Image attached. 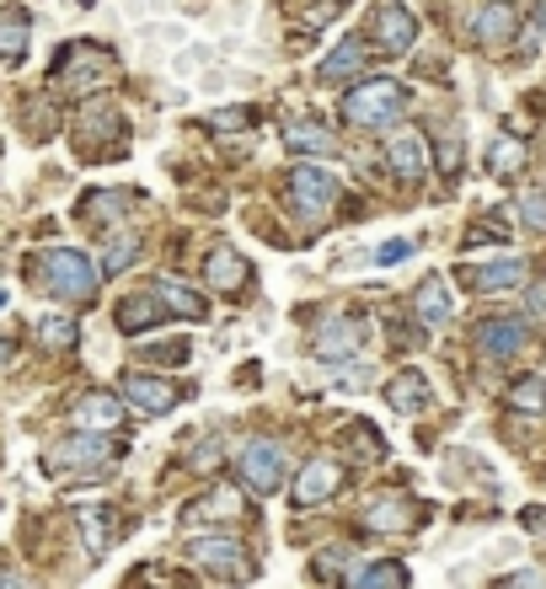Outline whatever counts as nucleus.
<instances>
[{
  "label": "nucleus",
  "mask_w": 546,
  "mask_h": 589,
  "mask_svg": "<svg viewBox=\"0 0 546 589\" xmlns=\"http://www.w3.org/2000/svg\"><path fill=\"white\" fill-rule=\"evenodd\" d=\"M386 155H392L396 177H424V172H428V151H424V140H418V134H396Z\"/></svg>",
  "instance_id": "21"
},
{
  "label": "nucleus",
  "mask_w": 546,
  "mask_h": 589,
  "mask_svg": "<svg viewBox=\"0 0 546 589\" xmlns=\"http://www.w3.org/2000/svg\"><path fill=\"white\" fill-rule=\"evenodd\" d=\"M360 64H364V43H360V38H343V43H337V54H327L316 75H322V81H348Z\"/></svg>",
  "instance_id": "24"
},
{
  "label": "nucleus",
  "mask_w": 546,
  "mask_h": 589,
  "mask_svg": "<svg viewBox=\"0 0 546 589\" xmlns=\"http://www.w3.org/2000/svg\"><path fill=\"white\" fill-rule=\"evenodd\" d=\"M413 520H418L413 498H375V504H370V526L375 530H407Z\"/></svg>",
  "instance_id": "23"
},
{
  "label": "nucleus",
  "mask_w": 546,
  "mask_h": 589,
  "mask_svg": "<svg viewBox=\"0 0 546 589\" xmlns=\"http://www.w3.org/2000/svg\"><path fill=\"white\" fill-rule=\"evenodd\" d=\"M451 290H445V280H424L418 284V295H413V316H424L428 327H445L451 322Z\"/></svg>",
  "instance_id": "18"
},
{
  "label": "nucleus",
  "mask_w": 546,
  "mask_h": 589,
  "mask_svg": "<svg viewBox=\"0 0 546 589\" xmlns=\"http://www.w3.org/2000/svg\"><path fill=\"white\" fill-rule=\"evenodd\" d=\"M6 359H11V343L0 338V365H6Z\"/></svg>",
  "instance_id": "37"
},
{
  "label": "nucleus",
  "mask_w": 546,
  "mask_h": 589,
  "mask_svg": "<svg viewBox=\"0 0 546 589\" xmlns=\"http://www.w3.org/2000/svg\"><path fill=\"white\" fill-rule=\"evenodd\" d=\"M28 32H32V22L22 6L0 11V60H11V64L22 60V54H28Z\"/></svg>",
  "instance_id": "20"
},
{
  "label": "nucleus",
  "mask_w": 546,
  "mask_h": 589,
  "mask_svg": "<svg viewBox=\"0 0 546 589\" xmlns=\"http://www.w3.org/2000/svg\"><path fill=\"white\" fill-rule=\"evenodd\" d=\"M360 343H364V322H354V316H327L316 327V354L322 359H354Z\"/></svg>",
  "instance_id": "10"
},
{
  "label": "nucleus",
  "mask_w": 546,
  "mask_h": 589,
  "mask_svg": "<svg viewBox=\"0 0 546 589\" xmlns=\"http://www.w3.org/2000/svg\"><path fill=\"white\" fill-rule=\"evenodd\" d=\"M161 322V306H151V295H129L119 306V333H145Z\"/></svg>",
  "instance_id": "25"
},
{
  "label": "nucleus",
  "mask_w": 546,
  "mask_h": 589,
  "mask_svg": "<svg viewBox=\"0 0 546 589\" xmlns=\"http://www.w3.org/2000/svg\"><path fill=\"white\" fill-rule=\"evenodd\" d=\"M134 252H140V236H134V231H129V236H113V242H108V257H102V268L119 274V268L134 263Z\"/></svg>",
  "instance_id": "31"
},
{
  "label": "nucleus",
  "mask_w": 546,
  "mask_h": 589,
  "mask_svg": "<svg viewBox=\"0 0 546 589\" xmlns=\"http://www.w3.org/2000/svg\"><path fill=\"white\" fill-rule=\"evenodd\" d=\"M108 509H81V530H87V552L91 558H102L108 552Z\"/></svg>",
  "instance_id": "28"
},
{
  "label": "nucleus",
  "mask_w": 546,
  "mask_h": 589,
  "mask_svg": "<svg viewBox=\"0 0 546 589\" xmlns=\"http://www.w3.org/2000/svg\"><path fill=\"white\" fill-rule=\"evenodd\" d=\"M477 348H483V359H515L519 348H525V322L519 316H493L477 327Z\"/></svg>",
  "instance_id": "11"
},
{
  "label": "nucleus",
  "mask_w": 546,
  "mask_h": 589,
  "mask_svg": "<svg viewBox=\"0 0 546 589\" xmlns=\"http://www.w3.org/2000/svg\"><path fill=\"white\" fill-rule=\"evenodd\" d=\"M0 589H22V579H11V573H0Z\"/></svg>",
  "instance_id": "36"
},
{
  "label": "nucleus",
  "mask_w": 546,
  "mask_h": 589,
  "mask_svg": "<svg viewBox=\"0 0 546 589\" xmlns=\"http://www.w3.org/2000/svg\"><path fill=\"white\" fill-rule=\"evenodd\" d=\"M290 199H295V210H305V215H322L337 199V177L327 166H290Z\"/></svg>",
  "instance_id": "8"
},
{
  "label": "nucleus",
  "mask_w": 546,
  "mask_h": 589,
  "mask_svg": "<svg viewBox=\"0 0 546 589\" xmlns=\"http://www.w3.org/2000/svg\"><path fill=\"white\" fill-rule=\"evenodd\" d=\"M519 220L536 225V231H546V193L542 187H525V193H519Z\"/></svg>",
  "instance_id": "32"
},
{
  "label": "nucleus",
  "mask_w": 546,
  "mask_h": 589,
  "mask_svg": "<svg viewBox=\"0 0 546 589\" xmlns=\"http://www.w3.org/2000/svg\"><path fill=\"white\" fill-rule=\"evenodd\" d=\"M119 392H123V403L134 407V413H172V407L188 397L182 386H172V380H161V375H123L119 380Z\"/></svg>",
  "instance_id": "6"
},
{
  "label": "nucleus",
  "mask_w": 546,
  "mask_h": 589,
  "mask_svg": "<svg viewBox=\"0 0 546 589\" xmlns=\"http://www.w3.org/2000/svg\"><path fill=\"white\" fill-rule=\"evenodd\" d=\"M155 301H161V306L166 311H178V316H188V322H199V316H204V301H199V295H193V290H188V284H178V280H155V290H151Z\"/></svg>",
  "instance_id": "22"
},
{
  "label": "nucleus",
  "mask_w": 546,
  "mask_h": 589,
  "mask_svg": "<svg viewBox=\"0 0 546 589\" xmlns=\"http://www.w3.org/2000/svg\"><path fill=\"white\" fill-rule=\"evenodd\" d=\"M193 562H199V568H210V573H220V579H231V585L252 579V558H246L236 541H225V536L193 541Z\"/></svg>",
  "instance_id": "9"
},
{
  "label": "nucleus",
  "mask_w": 546,
  "mask_h": 589,
  "mask_svg": "<svg viewBox=\"0 0 546 589\" xmlns=\"http://www.w3.org/2000/svg\"><path fill=\"white\" fill-rule=\"evenodd\" d=\"M402 108H407V92H402L396 81H364V87H354V92L343 97L348 124H360V129L396 124V119H402Z\"/></svg>",
  "instance_id": "2"
},
{
  "label": "nucleus",
  "mask_w": 546,
  "mask_h": 589,
  "mask_svg": "<svg viewBox=\"0 0 546 589\" xmlns=\"http://www.w3.org/2000/svg\"><path fill=\"white\" fill-rule=\"evenodd\" d=\"M38 343H49V348H75V322H70V316H43V322H38Z\"/></svg>",
  "instance_id": "29"
},
{
  "label": "nucleus",
  "mask_w": 546,
  "mask_h": 589,
  "mask_svg": "<svg viewBox=\"0 0 546 589\" xmlns=\"http://www.w3.org/2000/svg\"><path fill=\"white\" fill-rule=\"evenodd\" d=\"M370 38H375L381 54H407V49L418 43V17H413L407 6H375Z\"/></svg>",
  "instance_id": "5"
},
{
  "label": "nucleus",
  "mask_w": 546,
  "mask_h": 589,
  "mask_svg": "<svg viewBox=\"0 0 546 589\" xmlns=\"http://www.w3.org/2000/svg\"><path fill=\"white\" fill-rule=\"evenodd\" d=\"M236 477H242V488H252V494H279V483H284V450L273 439H252L242 456H236Z\"/></svg>",
  "instance_id": "3"
},
{
  "label": "nucleus",
  "mask_w": 546,
  "mask_h": 589,
  "mask_svg": "<svg viewBox=\"0 0 546 589\" xmlns=\"http://www.w3.org/2000/svg\"><path fill=\"white\" fill-rule=\"evenodd\" d=\"M354 589H407V573H402V562H370Z\"/></svg>",
  "instance_id": "27"
},
{
  "label": "nucleus",
  "mask_w": 546,
  "mask_h": 589,
  "mask_svg": "<svg viewBox=\"0 0 546 589\" xmlns=\"http://www.w3.org/2000/svg\"><path fill=\"white\" fill-rule=\"evenodd\" d=\"M32 280L43 284L49 295H60V301H91L97 284H102V274H97V263H91L87 252L49 247V252L32 257Z\"/></svg>",
  "instance_id": "1"
},
{
  "label": "nucleus",
  "mask_w": 546,
  "mask_h": 589,
  "mask_svg": "<svg viewBox=\"0 0 546 589\" xmlns=\"http://www.w3.org/2000/svg\"><path fill=\"white\" fill-rule=\"evenodd\" d=\"M396 257H407V242H386L381 247V263H396Z\"/></svg>",
  "instance_id": "35"
},
{
  "label": "nucleus",
  "mask_w": 546,
  "mask_h": 589,
  "mask_svg": "<svg viewBox=\"0 0 546 589\" xmlns=\"http://www.w3.org/2000/svg\"><path fill=\"white\" fill-rule=\"evenodd\" d=\"M466 284H472L477 295H498V290H515V284H525V263H519V257H493V263H472V268H466Z\"/></svg>",
  "instance_id": "13"
},
{
  "label": "nucleus",
  "mask_w": 546,
  "mask_h": 589,
  "mask_svg": "<svg viewBox=\"0 0 546 589\" xmlns=\"http://www.w3.org/2000/svg\"><path fill=\"white\" fill-rule=\"evenodd\" d=\"M519 32V11L509 0H487L483 11H477V43L483 49H509Z\"/></svg>",
  "instance_id": "12"
},
{
  "label": "nucleus",
  "mask_w": 546,
  "mask_h": 589,
  "mask_svg": "<svg viewBox=\"0 0 546 589\" xmlns=\"http://www.w3.org/2000/svg\"><path fill=\"white\" fill-rule=\"evenodd\" d=\"M536 28H546V6H542V11H536Z\"/></svg>",
  "instance_id": "38"
},
{
  "label": "nucleus",
  "mask_w": 546,
  "mask_h": 589,
  "mask_svg": "<svg viewBox=\"0 0 546 589\" xmlns=\"http://www.w3.org/2000/svg\"><path fill=\"white\" fill-rule=\"evenodd\" d=\"M519 166H525V145H519V140H498V145L487 151V172H493V177H515Z\"/></svg>",
  "instance_id": "26"
},
{
  "label": "nucleus",
  "mask_w": 546,
  "mask_h": 589,
  "mask_svg": "<svg viewBox=\"0 0 546 589\" xmlns=\"http://www.w3.org/2000/svg\"><path fill=\"white\" fill-rule=\"evenodd\" d=\"M70 418H75V429H119L123 418V403L119 397H108V392H91V397H81V403L70 407Z\"/></svg>",
  "instance_id": "15"
},
{
  "label": "nucleus",
  "mask_w": 546,
  "mask_h": 589,
  "mask_svg": "<svg viewBox=\"0 0 546 589\" xmlns=\"http://www.w3.org/2000/svg\"><path fill=\"white\" fill-rule=\"evenodd\" d=\"M284 145L301 155H333V129L322 119H290L284 124Z\"/></svg>",
  "instance_id": "16"
},
{
  "label": "nucleus",
  "mask_w": 546,
  "mask_h": 589,
  "mask_svg": "<svg viewBox=\"0 0 546 589\" xmlns=\"http://www.w3.org/2000/svg\"><path fill=\"white\" fill-rule=\"evenodd\" d=\"M108 70H113V60H108L97 43H70V54L60 60V81H75V87L87 92L91 81H97V75H108Z\"/></svg>",
  "instance_id": "14"
},
{
  "label": "nucleus",
  "mask_w": 546,
  "mask_h": 589,
  "mask_svg": "<svg viewBox=\"0 0 546 589\" xmlns=\"http://www.w3.org/2000/svg\"><path fill=\"white\" fill-rule=\"evenodd\" d=\"M151 359H155V365H161V359H166V365H188V338L155 343V348H151Z\"/></svg>",
  "instance_id": "33"
},
{
  "label": "nucleus",
  "mask_w": 546,
  "mask_h": 589,
  "mask_svg": "<svg viewBox=\"0 0 546 589\" xmlns=\"http://www.w3.org/2000/svg\"><path fill=\"white\" fill-rule=\"evenodd\" d=\"M493 589H546V573H536V568H519V573H509V579H498Z\"/></svg>",
  "instance_id": "34"
},
{
  "label": "nucleus",
  "mask_w": 546,
  "mask_h": 589,
  "mask_svg": "<svg viewBox=\"0 0 546 589\" xmlns=\"http://www.w3.org/2000/svg\"><path fill=\"white\" fill-rule=\"evenodd\" d=\"M108 461H113V445L102 435H91V429L60 439V445L49 450V466H54V471H102Z\"/></svg>",
  "instance_id": "4"
},
{
  "label": "nucleus",
  "mask_w": 546,
  "mask_h": 589,
  "mask_svg": "<svg viewBox=\"0 0 546 589\" xmlns=\"http://www.w3.org/2000/svg\"><path fill=\"white\" fill-rule=\"evenodd\" d=\"M204 274H210L214 290H242L246 284V263L236 257V247H210V263H204Z\"/></svg>",
  "instance_id": "19"
},
{
  "label": "nucleus",
  "mask_w": 546,
  "mask_h": 589,
  "mask_svg": "<svg viewBox=\"0 0 546 589\" xmlns=\"http://www.w3.org/2000/svg\"><path fill=\"white\" fill-rule=\"evenodd\" d=\"M386 403L396 407V413H424L428 407V380L418 370H402L386 380Z\"/></svg>",
  "instance_id": "17"
},
{
  "label": "nucleus",
  "mask_w": 546,
  "mask_h": 589,
  "mask_svg": "<svg viewBox=\"0 0 546 589\" xmlns=\"http://www.w3.org/2000/svg\"><path fill=\"white\" fill-rule=\"evenodd\" d=\"M509 407H519V413H546V380H519L515 392H509Z\"/></svg>",
  "instance_id": "30"
},
{
  "label": "nucleus",
  "mask_w": 546,
  "mask_h": 589,
  "mask_svg": "<svg viewBox=\"0 0 546 589\" xmlns=\"http://www.w3.org/2000/svg\"><path fill=\"white\" fill-rule=\"evenodd\" d=\"M337 483H343L337 461L316 456V461H305V466H301V477L290 483V504H295V509H316V504H327V498L337 494Z\"/></svg>",
  "instance_id": "7"
}]
</instances>
